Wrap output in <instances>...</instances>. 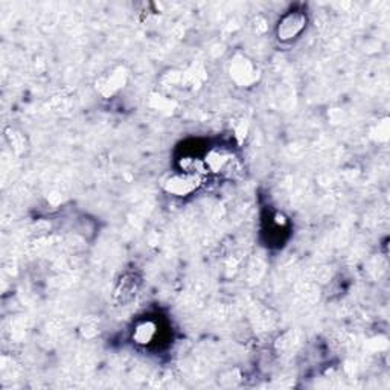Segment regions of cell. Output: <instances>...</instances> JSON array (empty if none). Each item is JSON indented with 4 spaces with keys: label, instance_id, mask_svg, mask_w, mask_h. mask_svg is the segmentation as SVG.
<instances>
[{
    "label": "cell",
    "instance_id": "1",
    "mask_svg": "<svg viewBox=\"0 0 390 390\" xmlns=\"http://www.w3.org/2000/svg\"><path fill=\"white\" fill-rule=\"evenodd\" d=\"M307 14L303 11H288L279 19L276 25V37L281 43H292L297 40L307 29Z\"/></svg>",
    "mask_w": 390,
    "mask_h": 390
},
{
    "label": "cell",
    "instance_id": "2",
    "mask_svg": "<svg viewBox=\"0 0 390 390\" xmlns=\"http://www.w3.org/2000/svg\"><path fill=\"white\" fill-rule=\"evenodd\" d=\"M200 179H198L197 174L190 172H181L177 175H172V177L166 181V190L171 193L172 195L177 197H185L189 195L190 193H194L197 189Z\"/></svg>",
    "mask_w": 390,
    "mask_h": 390
},
{
    "label": "cell",
    "instance_id": "3",
    "mask_svg": "<svg viewBox=\"0 0 390 390\" xmlns=\"http://www.w3.org/2000/svg\"><path fill=\"white\" fill-rule=\"evenodd\" d=\"M139 282L141 281L137 278L136 273H125L124 276L118 281L116 288H114V301L121 305L133 301L137 290H139Z\"/></svg>",
    "mask_w": 390,
    "mask_h": 390
},
{
    "label": "cell",
    "instance_id": "4",
    "mask_svg": "<svg viewBox=\"0 0 390 390\" xmlns=\"http://www.w3.org/2000/svg\"><path fill=\"white\" fill-rule=\"evenodd\" d=\"M159 335V325L156 320L143 319L137 322L133 330V342L141 346H151Z\"/></svg>",
    "mask_w": 390,
    "mask_h": 390
}]
</instances>
